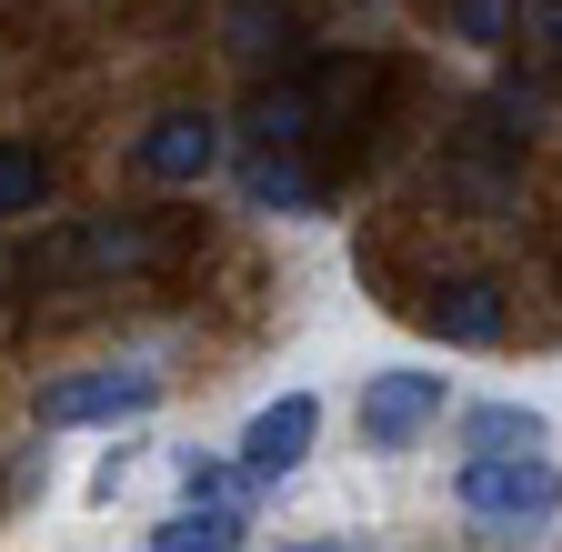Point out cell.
<instances>
[{
	"instance_id": "obj_1",
	"label": "cell",
	"mask_w": 562,
	"mask_h": 552,
	"mask_svg": "<svg viewBox=\"0 0 562 552\" xmlns=\"http://www.w3.org/2000/svg\"><path fill=\"white\" fill-rule=\"evenodd\" d=\"M462 512L472 522H552L562 512V472L542 452H472L462 462Z\"/></svg>"
},
{
	"instance_id": "obj_2",
	"label": "cell",
	"mask_w": 562,
	"mask_h": 552,
	"mask_svg": "<svg viewBox=\"0 0 562 552\" xmlns=\"http://www.w3.org/2000/svg\"><path fill=\"white\" fill-rule=\"evenodd\" d=\"M161 402V372L151 362H101V372H60L41 382V423L70 432V423H140Z\"/></svg>"
},
{
	"instance_id": "obj_3",
	"label": "cell",
	"mask_w": 562,
	"mask_h": 552,
	"mask_svg": "<svg viewBox=\"0 0 562 552\" xmlns=\"http://www.w3.org/2000/svg\"><path fill=\"white\" fill-rule=\"evenodd\" d=\"M432 423H442V372L392 362V372L362 382V442H372V452H402V442H422Z\"/></svg>"
},
{
	"instance_id": "obj_4",
	"label": "cell",
	"mask_w": 562,
	"mask_h": 552,
	"mask_svg": "<svg viewBox=\"0 0 562 552\" xmlns=\"http://www.w3.org/2000/svg\"><path fill=\"white\" fill-rule=\"evenodd\" d=\"M50 261L60 271H171L181 232H161V222H91V232H70Z\"/></svg>"
},
{
	"instance_id": "obj_5",
	"label": "cell",
	"mask_w": 562,
	"mask_h": 552,
	"mask_svg": "<svg viewBox=\"0 0 562 552\" xmlns=\"http://www.w3.org/2000/svg\"><path fill=\"white\" fill-rule=\"evenodd\" d=\"M131 161L151 181H171V191H191V181H211V161H222V121H211V111H161L131 142Z\"/></svg>"
},
{
	"instance_id": "obj_6",
	"label": "cell",
	"mask_w": 562,
	"mask_h": 552,
	"mask_svg": "<svg viewBox=\"0 0 562 552\" xmlns=\"http://www.w3.org/2000/svg\"><path fill=\"white\" fill-rule=\"evenodd\" d=\"M312 432H322V402H312V392L261 402V412H251V432H241V472H251V482L302 472V462H312Z\"/></svg>"
},
{
	"instance_id": "obj_7",
	"label": "cell",
	"mask_w": 562,
	"mask_h": 552,
	"mask_svg": "<svg viewBox=\"0 0 562 552\" xmlns=\"http://www.w3.org/2000/svg\"><path fill=\"white\" fill-rule=\"evenodd\" d=\"M241 131H251V151H302V142H322V121H312V81H302V71H292V81H261L251 111H241Z\"/></svg>"
},
{
	"instance_id": "obj_8",
	"label": "cell",
	"mask_w": 562,
	"mask_h": 552,
	"mask_svg": "<svg viewBox=\"0 0 562 552\" xmlns=\"http://www.w3.org/2000/svg\"><path fill=\"white\" fill-rule=\"evenodd\" d=\"M241 532H251L241 503H181L140 532V552H241Z\"/></svg>"
},
{
	"instance_id": "obj_9",
	"label": "cell",
	"mask_w": 562,
	"mask_h": 552,
	"mask_svg": "<svg viewBox=\"0 0 562 552\" xmlns=\"http://www.w3.org/2000/svg\"><path fill=\"white\" fill-rule=\"evenodd\" d=\"M422 322L442 341H503V282H442L422 302Z\"/></svg>"
},
{
	"instance_id": "obj_10",
	"label": "cell",
	"mask_w": 562,
	"mask_h": 552,
	"mask_svg": "<svg viewBox=\"0 0 562 552\" xmlns=\"http://www.w3.org/2000/svg\"><path fill=\"white\" fill-rule=\"evenodd\" d=\"M462 442H472V452H542L552 423H542L532 402H472V412H462Z\"/></svg>"
},
{
	"instance_id": "obj_11",
	"label": "cell",
	"mask_w": 562,
	"mask_h": 552,
	"mask_svg": "<svg viewBox=\"0 0 562 552\" xmlns=\"http://www.w3.org/2000/svg\"><path fill=\"white\" fill-rule=\"evenodd\" d=\"M312 161H292V151H251L241 161V201H251V212H312Z\"/></svg>"
},
{
	"instance_id": "obj_12",
	"label": "cell",
	"mask_w": 562,
	"mask_h": 552,
	"mask_svg": "<svg viewBox=\"0 0 562 552\" xmlns=\"http://www.w3.org/2000/svg\"><path fill=\"white\" fill-rule=\"evenodd\" d=\"M41 181H50V161L31 142H0V222H11V212H41Z\"/></svg>"
},
{
	"instance_id": "obj_13",
	"label": "cell",
	"mask_w": 562,
	"mask_h": 552,
	"mask_svg": "<svg viewBox=\"0 0 562 552\" xmlns=\"http://www.w3.org/2000/svg\"><path fill=\"white\" fill-rule=\"evenodd\" d=\"M171 472H181V493H191V503H232V493H241L232 462H211V452H171Z\"/></svg>"
},
{
	"instance_id": "obj_14",
	"label": "cell",
	"mask_w": 562,
	"mask_h": 552,
	"mask_svg": "<svg viewBox=\"0 0 562 552\" xmlns=\"http://www.w3.org/2000/svg\"><path fill=\"white\" fill-rule=\"evenodd\" d=\"M271 41H281V11H271V0H241V11H232V50L271 60Z\"/></svg>"
},
{
	"instance_id": "obj_15",
	"label": "cell",
	"mask_w": 562,
	"mask_h": 552,
	"mask_svg": "<svg viewBox=\"0 0 562 552\" xmlns=\"http://www.w3.org/2000/svg\"><path fill=\"white\" fill-rule=\"evenodd\" d=\"M452 31L462 41H503L513 31V0H452Z\"/></svg>"
},
{
	"instance_id": "obj_16",
	"label": "cell",
	"mask_w": 562,
	"mask_h": 552,
	"mask_svg": "<svg viewBox=\"0 0 562 552\" xmlns=\"http://www.w3.org/2000/svg\"><path fill=\"white\" fill-rule=\"evenodd\" d=\"M542 31H552V50H562V0H542Z\"/></svg>"
},
{
	"instance_id": "obj_17",
	"label": "cell",
	"mask_w": 562,
	"mask_h": 552,
	"mask_svg": "<svg viewBox=\"0 0 562 552\" xmlns=\"http://www.w3.org/2000/svg\"><path fill=\"white\" fill-rule=\"evenodd\" d=\"M11 271H21V261H11V251H0V282H11Z\"/></svg>"
}]
</instances>
